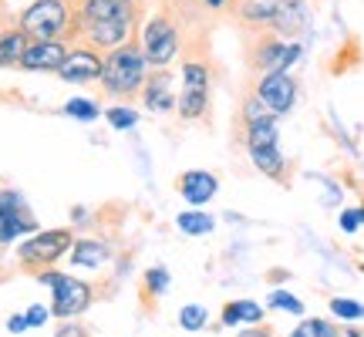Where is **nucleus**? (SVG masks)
Here are the masks:
<instances>
[{"mask_svg": "<svg viewBox=\"0 0 364 337\" xmlns=\"http://www.w3.org/2000/svg\"><path fill=\"white\" fill-rule=\"evenodd\" d=\"M139 21V0H78L71 38H81L95 51L129 44Z\"/></svg>", "mask_w": 364, "mask_h": 337, "instance_id": "obj_1", "label": "nucleus"}, {"mask_svg": "<svg viewBox=\"0 0 364 337\" xmlns=\"http://www.w3.org/2000/svg\"><path fill=\"white\" fill-rule=\"evenodd\" d=\"M149 78V58L142 54L139 44H118L112 51H105L102 65V88L112 98H135L142 95V85Z\"/></svg>", "mask_w": 364, "mask_h": 337, "instance_id": "obj_2", "label": "nucleus"}, {"mask_svg": "<svg viewBox=\"0 0 364 337\" xmlns=\"http://www.w3.org/2000/svg\"><path fill=\"white\" fill-rule=\"evenodd\" d=\"M71 7L68 0H34L24 14L21 24L34 41H54V38H71Z\"/></svg>", "mask_w": 364, "mask_h": 337, "instance_id": "obj_3", "label": "nucleus"}, {"mask_svg": "<svg viewBox=\"0 0 364 337\" xmlns=\"http://www.w3.org/2000/svg\"><path fill=\"white\" fill-rule=\"evenodd\" d=\"M300 58V44H290L287 38L273 34V31H257L253 41L247 48V65L257 71V75H267V71H287Z\"/></svg>", "mask_w": 364, "mask_h": 337, "instance_id": "obj_4", "label": "nucleus"}, {"mask_svg": "<svg viewBox=\"0 0 364 337\" xmlns=\"http://www.w3.org/2000/svg\"><path fill=\"white\" fill-rule=\"evenodd\" d=\"M142 54L149 58L152 68H166L179 54V31L166 14H152L142 27Z\"/></svg>", "mask_w": 364, "mask_h": 337, "instance_id": "obj_5", "label": "nucleus"}, {"mask_svg": "<svg viewBox=\"0 0 364 337\" xmlns=\"http://www.w3.org/2000/svg\"><path fill=\"white\" fill-rule=\"evenodd\" d=\"M41 284L54 287V304H51L54 317H78V314L88 311L91 304L88 284H81L75 277H65V273H41Z\"/></svg>", "mask_w": 364, "mask_h": 337, "instance_id": "obj_6", "label": "nucleus"}, {"mask_svg": "<svg viewBox=\"0 0 364 337\" xmlns=\"http://www.w3.org/2000/svg\"><path fill=\"white\" fill-rule=\"evenodd\" d=\"M253 91H257V98L267 105V112L277 118L287 115V112L294 108V102H297V81L290 78L287 71H267V75H260L257 85H253Z\"/></svg>", "mask_w": 364, "mask_h": 337, "instance_id": "obj_7", "label": "nucleus"}, {"mask_svg": "<svg viewBox=\"0 0 364 337\" xmlns=\"http://www.w3.org/2000/svg\"><path fill=\"white\" fill-rule=\"evenodd\" d=\"M71 240L75 236L68 233V230H48V233H38V236H31V240H24L17 247V257L24 260L27 267H44V263H54L61 253H68Z\"/></svg>", "mask_w": 364, "mask_h": 337, "instance_id": "obj_8", "label": "nucleus"}, {"mask_svg": "<svg viewBox=\"0 0 364 337\" xmlns=\"http://www.w3.org/2000/svg\"><path fill=\"white\" fill-rule=\"evenodd\" d=\"M34 230H38V220L27 213L24 196L4 189L0 193V243H11L14 236L34 233Z\"/></svg>", "mask_w": 364, "mask_h": 337, "instance_id": "obj_9", "label": "nucleus"}, {"mask_svg": "<svg viewBox=\"0 0 364 337\" xmlns=\"http://www.w3.org/2000/svg\"><path fill=\"white\" fill-rule=\"evenodd\" d=\"M102 65L105 58L95 48L81 44V48H71L65 58V65L58 68V78L61 81H71V85H88V81H98L102 78Z\"/></svg>", "mask_w": 364, "mask_h": 337, "instance_id": "obj_10", "label": "nucleus"}, {"mask_svg": "<svg viewBox=\"0 0 364 337\" xmlns=\"http://www.w3.org/2000/svg\"><path fill=\"white\" fill-rule=\"evenodd\" d=\"M68 51H71V48H68L65 38H54V41L31 38L24 58H21V68H24V71H58V68L65 65Z\"/></svg>", "mask_w": 364, "mask_h": 337, "instance_id": "obj_11", "label": "nucleus"}, {"mask_svg": "<svg viewBox=\"0 0 364 337\" xmlns=\"http://www.w3.org/2000/svg\"><path fill=\"white\" fill-rule=\"evenodd\" d=\"M142 102L149 112H172L179 95H172V75L169 71H159V75H149L142 85Z\"/></svg>", "mask_w": 364, "mask_h": 337, "instance_id": "obj_12", "label": "nucleus"}, {"mask_svg": "<svg viewBox=\"0 0 364 337\" xmlns=\"http://www.w3.org/2000/svg\"><path fill=\"white\" fill-rule=\"evenodd\" d=\"M220 189V182L213 172H203V168H193V172H182L179 176V193L186 203H193V206H203L209 203L213 196Z\"/></svg>", "mask_w": 364, "mask_h": 337, "instance_id": "obj_13", "label": "nucleus"}, {"mask_svg": "<svg viewBox=\"0 0 364 337\" xmlns=\"http://www.w3.org/2000/svg\"><path fill=\"white\" fill-rule=\"evenodd\" d=\"M304 24H307V7H304V0H280L277 17H273V34L294 38V34L304 31Z\"/></svg>", "mask_w": 364, "mask_h": 337, "instance_id": "obj_14", "label": "nucleus"}, {"mask_svg": "<svg viewBox=\"0 0 364 337\" xmlns=\"http://www.w3.org/2000/svg\"><path fill=\"white\" fill-rule=\"evenodd\" d=\"M27 44H31V34H27L24 27H11V31H4V34H0V68L21 65Z\"/></svg>", "mask_w": 364, "mask_h": 337, "instance_id": "obj_15", "label": "nucleus"}, {"mask_svg": "<svg viewBox=\"0 0 364 337\" xmlns=\"http://www.w3.org/2000/svg\"><path fill=\"white\" fill-rule=\"evenodd\" d=\"M250 159H253V166L260 168L263 176H270L273 182H287V159L280 156L277 145H270V149H250Z\"/></svg>", "mask_w": 364, "mask_h": 337, "instance_id": "obj_16", "label": "nucleus"}, {"mask_svg": "<svg viewBox=\"0 0 364 337\" xmlns=\"http://www.w3.org/2000/svg\"><path fill=\"white\" fill-rule=\"evenodd\" d=\"M277 139H280V132H277V118H273V115L250 122L247 132H243V142H247V149H270V145H277Z\"/></svg>", "mask_w": 364, "mask_h": 337, "instance_id": "obj_17", "label": "nucleus"}, {"mask_svg": "<svg viewBox=\"0 0 364 337\" xmlns=\"http://www.w3.org/2000/svg\"><path fill=\"white\" fill-rule=\"evenodd\" d=\"M108 260V247L98 243V240H78L75 250H71V263L75 267H102Z\"/></svg>", "mask_w": 364, "mask_h": 337, "instance_id": "obj_18", "label": "nucleus"}, {"mask_svg": "<svg viewBox=\"0 0 364 337\" xmlns=\"http://www.w3.org/2000/svg\"><path fill=\"white\" fill-rule=\"evenodd\" d=\"M263 321V311L260 304H253V300H236L230 304L226 311H223V324L233 327V324H260Z\"/></svg>", "mask_w": 364, "mask_h": 337, "instance_id": "obj_19", "label": "nucleus"}, {"mask_svg": "<svg viewBox=\"0 0 364 337\" xmlns=\"http://www.w3.org/2000/svg\"><path fill=\"white\" fill-rule=\"evenodd\" d=\"M176 226H179L186 236H206L213 233V216H206V213H196V209H189V213H179L176 216Z\"/></svg>", "mask_w": 364, "mask_h": 337, "instance_id": "obj_20", "label": "nucleus"}, {"mask_svg": "<svg viewBox=\"0 0 364 337\" xmlns=\"http://www.w3.org/2000/svg\"><path fill=\"white\" fill-rule=\"evenodd\" d=\"M105 118H108V125H112V129H118V132L135 129V125H139V112H135V108H125V105L108 108V112H105Z\"/></svg>", "mask_w": 364, "mask_h": 337, "instance_id": "obj_21", "label": "nucleus"}, {"mask_svg": "<svg viewBox=\"0 0 364 337\" xmlns=\"http://www.w3.org/2000/svg\"><path fill=\"white\" fill-rule=\"evenodd\" d=\"M65 115L81 118V122H95V118L102 115V112H98V105L88 102V98H71V102L65 105Z\"/></svg>", "mask_w": 364, "mask_h": 337, "instance_id": "obj_22", "label": "nucleus"}, {"mask_svg": "<svg viewBox=\"0 0 364 337\" xmlns=\"http://www.w3.org/2000/svg\"><path fill=\"white\" fill-rule=\"evenodd\" d=\"M290 337H341L338 327L327 324V321H304Z\"/></svg>", "mask_w": 364, "mask_h": 337, "instance_id": "obj_23", "label": "nucleus"}, {"mask_svg": "<svg viewBox=\"0 0 364 337\" xmlns=\"http://www.w3.org/2000/svg\"><path fill=\"white\" fill-rule=\"evenodd\" d=\"M331 314L334 317H341V321H361L364 317V304H354V300H331Z\"/></svg>", "mask_w": 364, "mask_h": 337, "instance_id": "obj_24", "label": "nucleus"}, {"mask_svg": "<svg viewBox=\"0 0 364 337\" xmlns=\"http://www.w3.org/2000/svg\"><path fill=\"white\" fill-rule=\"evenodd\" d=\"M179 324L186 327V331H199V327L206 324V311H203L199 304H189V307L179 311Z\"/></svg>", "mask_w": 364, "mask_h": 337, "instance_id": "obj_25", "label": "nucleus"}, {"mask_svg": "<svg viewBox=\"0 0 364 337\" xmlns=\"http://www.w3.org/2000/svg\"><path fill=\"white\" fill-rule=\"evenodd\" d=\"M270 307H280V311H290V314H304V304H300L297 297H290L287 290H273L270 294Z\"/></svg>", "mask_w": 364, "mask_h": 337, "instance_id": "obj_26", "label": "nucleus"}, {"mask_svg": "<svg viewBox=\"0 0 364 337\" xmlns=\"http://www.w3.org/2000/svg\"><path fill=\"white\" fill-rule=\"evenodd\" d=\"M267 115H270V112H267V105H263L260 98H257V91H253L247 102H243V122L250 125V122H257V118H267ZM273 118H277V115H273Z\"/></svg>", "mask_w": 364, "mask_h": 337, "instance_id": "obj_27", "label": "nucleus"}, {"mask_svg": "<svg viewBox=\"0 0 364 337\" xmlns=\"http://www.w3.org/2000/svg\"><path fill=\"white\" fill-rule=\"evenodd\" d=\"M145 284H149V290H152V294H166V290H169V273L162 270V267H156V270H149Z\"/></svg>", "mask_w": 364, "mask_h": 337, "instance_id": "obj_28", "label": "nucleus"}, {"mask_svg": "<svg viewBox=\"0 0 364 337\" xmlns=\"http://www.w3.org/2000/svg\"><path fill=\"white\" fill-rule=\"evenodd\" d=\"M361 223H364V209H344L341 213V230L344 233H358Z\"/></svg>", "mask_w": 364, "mask_h": 337, "instance_id": "obj_29", "label": "nucleus"}, {"mask_svg": "<svg viewBox=\"0 0 364 337\" xmlns=\"http://www.w3.org/2000/svg\"><path fill=\"white\" fill-rule=\"evenodd\" d=\"M44 321H48V307H41L38 304V307H31V311H27V324L31 327H41Z\"/></svg>", "mask_w": 364, "mask_h": 337, "instance_id": "obj_30", "label": "nucleus"}, {"mask_svg": "<svg viewBox=\"0 0 364 337\" xmlns=\"http://www.w3.org/2000/svg\"><path fill=\"white\" fill-rule=\"evenodd\" d=\"M54 337H91V334H88V331H85L81 324H65Z\"/></svg>", "mask_w": 364, "mask_h": 337, "instance_id": "obj_31", "label": "nucleus"}, {"mask_svg": "<svg viewBox=\"0 0 364 337\" xmlns=\"http://www.w3.org/2000/svg\"><path fill=\"white\" fill-rule=\"evenodd\" d=\"M27 314L24 317H21V314H17V317H11V324H7V331H11V334H21V331H27Z\"/></svg>", "mask_w": 364, "mask_h": 337, "instance_id": "obj_32", "label": "nucleus"}, {"mask_svg": "<svg viewBox=\"0 0 364 337\" xmlns=\"http://www.w3.org/2000/svg\"><path fill=\"white\" fill-rule=\"evenodd\" d=\"M199 4H203L206 11H226V7H230L233 0H199Z\"/></svg>", "mask_w": 364, "mask_h": 337, "instance_id": "obj_33", "label": "nucleus"}, {"mask_svg": "<svg viewBox=\"0 0 364 337\" xmlns=\"http://www.w3.org/2000/svg\"><path fill=\"white\" fill-rule=\"evenodd\" d=\"M243 337H270L267 331H257V334H243Z\"/></svg>", "mask_w": 364, "mask_h": 337, "instance_id": "obj_34", "label": "nucleus"}, {"mask_svg": "<svg viewBox=\"0 0 364 337\" xmlns=\"http://www.w3.org/2000/svg\"><path fill=\"white\" fill-rule=\"evenodd\" d=\"M348 337H358V334H348Z\"/></svg>", "mask_w": 364, "mask_h": 337, "instance_id": "obj_35", "label": "nucleus"}]
</instances>
